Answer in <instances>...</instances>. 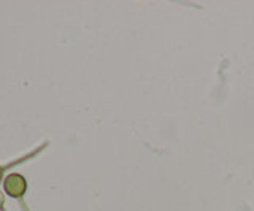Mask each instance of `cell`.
<instances>
[{
    "label": "cell",
    "instance_id": "obj_1",
    "mask_svg": "<svg viewBox=\"0 0 254 211\" xmlns=\"http://www.w3.org/2000/svg\"><path fill=\"white\" fill-rule=\"evenodd\" d=\"M3 187H5V192L8 195H11V197H14V199H19L27 191V181L22 175L11 173L5 178Z\"/></svg>",
    "mask_w": 254,
    "mask_h": 211
},
{
    "label": "cell",
    "instance_id": "obj_3",
    "mask_svg": "<svg viewBox=\"0 0 254 211\" xmlns=\"http://www.w3.org/2000/svg\"><path fill=\"white\" fill-rule=\"evenodd\" d=\"M2 175H3V168L0 167V179H2Z\"/></svg>",
    "mask_w": 254,
    "mask_h": 211
},
{
    "label": "cell",
    "instance_id": "obj_2",
    "mask_svg": "<svg viewBox=\"0 0 254 211\" xmlns=\"http://www.w3.org/2000/svg\"><path fill=\"white\" fill-rule=\"evenodd\" d=\"M3 200H5V197H3V194H2V192H0V207H2V205H3Z\"/></svg>",
    "mask_w": 254,
    "mask_h": 211
}]
</instances>
